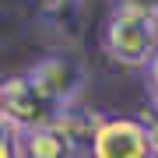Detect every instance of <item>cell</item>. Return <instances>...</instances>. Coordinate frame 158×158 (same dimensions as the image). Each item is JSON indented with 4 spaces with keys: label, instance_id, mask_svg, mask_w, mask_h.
Here are the masks:
<instances>
[{
    "label": "cell",
    "instance_id": "1",
    "mask_svg": "<svg viewBox=\"0 0 158 158\" xmlns=\"http://www.w3.org/2000/svg\"><path fill=\"white\" fill-rule=\"evenodd\" d=\"M102 46L116 63L144 70L148 60L158 53V14L137 0L113 4L106 25H102Z\"/></svg>",
    "mask_w": 158,
    "mask_h": 158
},
{
    "label": "cell",
    "instance_id": "2",
    "mask_svg": "<svg viewBox=\"0 0 158 158\" xmlns=\"http://www.w3.org/2000/svg\"><path fill=\"white\" fill-rule=\"evenodd\" d=\"M0 113H4L0 116L4 123L18 127L21 134H32V130L53 127L63 119L56 102L46 95L28 74H14V77H7L0 85Z\"/></svg>",
    "mask_w": 158,
    "mask_h": 158
},
{
    "label": "cell",
    "instance_id": "3",
    "mask_svg": "<svg viewBox=\"0 0 158 158\" xmlns=\"http://www.w3.org/2000/svg\"><path fill=\"white\" fill-rule=\"evenodd\" d=\"M88 158H151V130L144 116H98Z\"/></svg>",
    "mask_w": 158,
    "mask_h": 158
},
{
    "label": "cell",
    "instance_id": "4",
    "mask_svg": "<svg viewBox=\"0 0 158 158\" xmlns=\"http://www.w3.org/2000/svg\"><path fill=\"white\" fill-rule=\"evenodd\" d=\"M25 74L56 102V109L63 116L74 109L81 88H85V67H81L77 56H67V53H49V56L35 60Z\"/></svg>",
    "mask_w": 158,
    "mask_h": 158
},
{
    "label": "cell",
    "instance_id": "5",
    "mask_svg": "<svg viewBox=\"0 0 158 158\" xmlns=\"http://www.w3.org/2000/svg\"><path fill=\"white\" fill-rule=\"evenodd\" d=\"M25 158H88V144L77 141L63 123L25 134Z\"/></svg>",
    "mask_w": 158,
    "mask_h": 158
},
{
    "label": "cell",
    "instance_id": "6",
    "mask_svg": "<svg viewBox=\"0 0 158 158\" xmlns=\"http://www.w3.org/2000/svg\"><path fill=\"white\" fill-rule=\"evenodd\" d=\"M39 21L60 35H77L81 28V0H42Z\"/></svg>",
    "mask_w": 158,
    "mask_h": 158
},
{
    "label": "cell",
    "instance_id": "7",
    "mask_svg": "<svg viewBox=\"0 0 158 158\" xmlns=\"http://www.w3.org/2000/svg\"><path fill=\"white\" fill-rule=\"evenodd\" d=\"M0 158H25V134L0 119Z\"/></svg>",
    "mask_w": 158,
    "mask_h": 158
},
{
    "label": "cell",
    "instance_id": "8",
    "mask_svg": "<svg viewBox=\"0 0 158 158\" xmlns=\"http://www.w3.org/2000/svg\"><path fill=\"white\" fill-rule=\"evenodd\" d=\"M144 91H148V98H151V106L158 109V53L148 60V67H144Z\"/></svg>",
    "mask_w": 158,
    "mask_h": 158
},
{
    "label": "cell",
    "instance_id": "9",
    "mask_svg": "<svg viewBox=\"0 0 158 158\" xmlns=\"http://www.w3.org/2000/svg\"><path fill=\"white\" fill-rule=\"evenodd\" d=\"M144 123H148V130H151V158H158V116L155 113L144 116Z\"/></svg>",
    "mask_w": 158,
    "mask_h": 158
},
{
    "label": "cell",
    "instance_id": "10",
    "mask_svg": "<svg viewBox=\"0 0 158 158\" xmlns=\"http://www.w3.org/2000/svg\"><path fill=\"white\" fill-rule=\"evenodd\" d=\"M137 4H144L148 11H155V14H158V0H137Z\"/></svg>",
    "mask_w": 158,
    "mask_h": 158
}]
</instances>
